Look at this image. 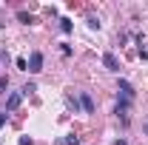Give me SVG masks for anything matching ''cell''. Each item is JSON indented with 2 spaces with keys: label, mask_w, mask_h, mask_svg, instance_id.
<instances>
[{
  "label": "cell",
  "mask_w": 148,
  "mask_h": 145,
  "mask_svg": "<svg viewBox=\"0 0 148 145\" xmlns=\"http://www.w3.org/2000/svg\"><path fill=\"white\" fill-rule=\"evenodd\" d=\"M120 91H123V97H131L134 100V85H131L128 80H120Z\"/></svg>",
  "instance_id": "5"
},
{
  "label": "cell",
  "mask_w": 148,
  "mask_h": 145,
  "mask_svg": "<svg viewBox=\"0 0 148 145\" xmlns=\"http://www.w3.org/2000/svg\"><path fill=\"white\" fill-rule=\"evenodd\" d=\"M60 29L69 34V31H71V20H69V17H63V20H60Z\"/></svg>",
  "instance_id": "7"
},
{
  "label": "cell",
  "mask_w": 148,
  "mask_h": 145,
  "mask_svg": "<svg viewBox=\"0 0 148 145\" xmlns=\"http://www.w3.org/2000/svg\"><path fill=\"white\" fill-rule=\"evenodd\" d=\"M103 66H106L108 71H120V63H117V57L111 54V51H106V54H103Z\"/></svg>",
  "instance_id": "3"
},
{
  "label": "cell",
  "mask_w": 148,
  "mask_h": 145,
  "mask_svg": "<svg viewBox=\"0 0 148 145\" xmlns=\"http://www.w3.org/2000/svg\"><path fill=\"white\" fill-rule=\"evenodd\" d=\"M17 68H23V71H29V63H26V57H17Z\"/></svg>",
  "instance_id": "9"
},
{
  "label": "cell",
  "mask_w": 148,
  "mask_h": 145,
  "mask_svg": "<svg viewBox=\"0 0 148 145\" xmlns=\"http://www.w3.org/2000/svg\"><path fill=\"white\" fill-rule=\"evenodd\" d=\"M17 145H32V140H29V137H20V140H17Z\"/></svg>",
  "instance_id": "10"
},
{
  "label": "cell",
  "mask_w": 148,
  "mask_h": 145,
  "mask_svg": "<svg viewBox=\"0 0 148 145\" xmlns=\"http://www.w3.org/2000/svg\"><path fill=\"white\" fill-rule=\"evenodd\" d=\"M80 105H83L86 114H91V111H94V100L88 97V94H83V97H80Z\"/></svg>",
  "instance_id": "4"
},
{
  "label": "cell",
  "mask_w": 148,
  "mask_h": 145,
  "mask_svg": "<svg viewBox=\"0 0 148 145\" xmlns=\"http://www.w3.org/2000/svg\"><path fill=\"white\" fill-rule=\"evenodd\" d=\"M114 145H128V142H125V140H117V142H114Z\"/></svg>",
  "instance_id": "14"
},
{
  "label": "cell",
  "mask_w": 148,
  "mask_h": 145,
  "mask_svg": "<svg viewBox=\"0 0 148 145\" xmlns=\"http://www.w3.org/2000/svg\"><path fill=\"white\" fill-rule=\"evenodd\" d=\"M29 71L32 74L43 71V54H40V51H32V57H29Z\"/></svg>",
  "instance_id": "1"
},
{
  "label": "cell",
  "mask_w": 148,
  "mask_h": 145,
  "mask_svg": "<svg viewBox=\"0 0 148 145\" xmlns=\"http://www.w3.org/2000/svg\"><path fill=\"white\" fill-rule=\"evenodd\" d=\"M6 60H9V57H6V51H3V49H0V63H6Z\"/></svg>",
  "instance_id": "13"
},
{
  "label": "cell",
  "mask_w": 148,
  "mask_h": 145,
  "mask_svg": "<svg viewBox=\"0 0 148 145\" xmlns=\"http://www.w3.org/2000/svg\"><path fill=\"white\" fill-rule=\"evenodd\" d=\"M17 20L20 23H32V14L29 12H17Z\"/></svg>",
  "instance_id": "8"
},
{
  "label": "cell",
  "mask_w": 148,
  "mask_h": 145,
  "mask_svg": "<svg viewBox=\"0 0 148 145\" xmlns=\"http://www.w3.org/2000/svg\"><path fill=\"white\" fill-rule=\"evenodd\" d=\"M6 120H9V114H6V111H3V114H0V128L6 125Z\"/></svg>",
  "instance_id": "12"
},
{
  "label": "cell",
  "mask_w": 148,
  "mask_h": 145,
  "mask_svg": "<svg viewBox=\"0 0 148 145\" xmlns=\"http://www.w3.org/2000/svg\"><path fill=\"white\" fill-rule=\"evenodd\" d=\"M66 145H80V140H77V137H69V140H66Z\"/></svg>",
  "instance_id": "11"
},
{
  "label": "cell",
  "mask_w": 148,
  "mask_h": 145,
  "mask_svg": "<svg viewBox=\"0 0 148 145\" xmlns=\"http://www.w3.org/2000/svg\"><path fill=\"white\" fill-rule=\"evenodd\" d=\"M66 105H69L71 111H77V108H80V100H74V97H66Z\"/></svg>",
  "instance_id": "6"
},
{
  "label": "cell",
  "mask_w": 148,
  "mask_h": 145,
  "mask_svg": "<svg viewBox=\"0 0 148 145\" xmlns=\"http://www.w3.org/2000/svg\"><path fill=\"white\" fill-rule=\"evenodd\" d=\"M20 103H23V91H12V94H9V100H6V114H9V111H14Z\"/></svg>",
  "instance_id": "2"
},
{
  "label": "cell",
  "mask_w": 148,
  "mask_h": 145,
  "mask_svg": "<svg viewBox=\"0 0 148 145\" xmlns=\"http://www.w3.org/2000/svg\"><path fill=\"white\" fill-rule=\"evenodd\" d=\"M143 131H145V134H148V122H145V125H143Z\"/></svg>",
  "instance_id": "15"
}]
</instances>
